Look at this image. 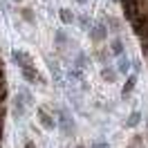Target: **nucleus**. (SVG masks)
Returning <instances> with one entry per match:
<instances>
[{"label":"nucleus","instance_id":"1","mask_svg":"<svg viewBox=\"0 0 148 148\" xmlns=\"http://www.w3.org/2000/svg\"><path fill=\"white\" fill-rule=\"evenodd\" d=\"M14 58L18 61V67H20V72H23V76L27 79V81H32V79H38L36 76V70H34V63H29V58L23 52H14Z\"/></svg>","mask_w":148,"mask_h":148},{"label":"nucleus","instance_id":"2","mask_svg":"<svg viewBox=\"0 0 148 148\" xmlns=\"http://www.w3.org/2000/svg\"><path fill=\"white\" fill-rule=\"evenodd\" d=\"M38 114H40V119H43V126H45V128H54V121H52V117H47L43 110L38 112Z\"/></svg>","mask_w":148,"mask_h":148},{"label":"nucleus","instance_id":"3","mask_svg":"<svg viewBox=\"0 0 148 148\" xmlns=\"http://www.w3.org/2000/svg\"><path fill=\"white\" fill-rule=\"evenodd\" d=\"M23 114V101H20V97H16V117Z\"/></svg>","mask_w":148,"mask_h":148},{"label":"nucleus","instance_id":"4","mask_svg":"<svg viewBox=\"0 0 148 148\" xmlns=\"http://www.w3.org/2000/svg\"><path fill=\"white\" fill-rule=\"evenodd\" d=\"M112 47H114V54H119L121 49H123V45H121L119 40H114V45H112Z\"/></svg>","mask_w":148,"mask_h":148},{"label":"nucleus","instance_id":"5","mask_svg":"<svg viewBox=\"0 0 148 148\" xmlns=\"http://www.w3.org/2000/svg\"><path fill=\"white\" fill-rule=\"evenodd\" d=\"M61 16H63V20H65V23H70V20H72V16H70V14H65V11L61 14Z\"/></svg>","mask_w":148,"mask_h":148},{"label":"nucleus","instance_id":"6","mask_svg":"<svg viewBox=\"0 0 148 148\" xmlns=\"http://www.w3.org/2000/svg\"><path fill=\"white\" fill-rule=\"evenodd\" d=\"M25 148H36V146H34V144H29V141H27V146H25Z\"/></svg>","mask_w":148,"mask_h":148}]
</instances>
